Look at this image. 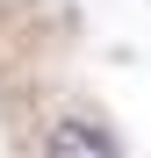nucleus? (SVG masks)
<instances>
[{"mask_svg": "<svg viewBox=\"0 0 151 158\" xmlns=\"http://www.w3.org/2000/svg\"><path fill=\"white\" fill-rule=\"evenodd\" d=\"M43 158H122V151H115V137H108L101 122H86V115H65L58 129H50Z\"/></svg>", "mask_w": 151, "mask_h": 158, "instance_id": "f257e3e1", "label": "nucleus"}]
</instances>
